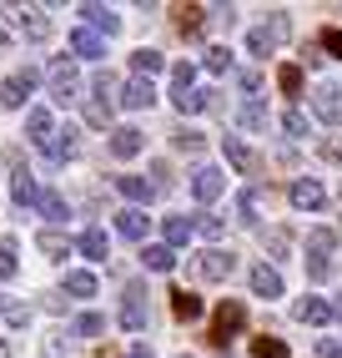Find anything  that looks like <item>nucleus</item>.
Segmentation results:
<instances>
[{"label":"nucleus","mask_w":342,"mask_h":358,"mask_svg":"<svg viewBox=\"0 0 342 358\" xmlns=\"http://www.w3.org/2000/svg\"><path fill=\"white\" fill-rule=\"evenodd\" d=\"M262 237H267V248H272L277 257H282V252L292 248V232H287V227H272V232H262Z\"/></svg>","instance_id":"nucleus-48"},{"label":"nucleus","mask_w":342,"mask_h":358,"mask_svg":"<svg viewBox=\"0 0 342 358\" xmlns=\"http://www.w3.org/2000/svg\"><path fill=\"white\" fill-rule=\"evenodd\" d=\"M96 288H101V278H96V273H66V282H61V293L66 298H96Z\"/></svg>","instance_id":"nucleus-21"},{"label":"nucleus","mask_w":342,"mask_h":358,"mask_svg":"<svg viewBox=\"0 0 342 358\" xmlns=\"http://www.w3.org/2000/svg\"><path fill=\"white\" fill-rule=\"evenodd\" d=\"M76 252L91 257V262H101V257H106V232H101V227H86V232L76 237Z\"/></svg>","instance_id":"nucleus-24"},{"label":"nucleus","mask_w":342,"mask_h":358,"mask_svg":"<svg viewBox=\"0 0 342 358\" xmlns=\"http://www.w3.org/2000/svg\"><path fill=\"white\" fill-rule=\"evenodd\" d=\"M45 76H51V96L56 106H76L81 101V76H76V61L70 56H51V66H45Z\"/></svg>","instance_id":"nucleus-1"},{"label":"nucleus","mask_w":342,"mask_h":358,"mask_svg":"<svg viewBox=\"0 0 342 358\" xmlns=\"http://www.w3.org/2000/svg\"><path fill=\"white\" fill-rule=\"evenodd\" d=\"M141 147H146L141 131H131V127H116V131H111V157L131 162V157H141Z\"/></svg>","instance_id":"nucleus-17"},{"label":"nucleus","mask_w":342,"mask_h":358,"mask_svg":"<svg viewBox=\"0 0 342 358\" xmlns=\"http://www.w3.org/2000/svg\"><path fill=\"white\" fill-rule=\"evenodd\" d=\"M126 358H151V348H146V343H131V348H126Z\"/></svg>","instance_id":"nucleus-53"},{"label":"nucleus","mask_w":342,"mask_h":358,"mask_svg":"<svg viewBox=\"0 0 342 358\" xmlns=\"http://www.w3.org/2000/svg\"><path fill=\"white\" fill-rule=\"evenodd\" d=\"M96 358H116V348H101V353H96Z\"/></svg>","instance_id":"nucleus-54"},{"label":"nucleus","mask_w":342,"mask_h":358,"mask_svg":"<svg viewBox=\"0 0 342 358\" xmlns=\"http://www.w3.org/2000/svg\"><path fill=\"white\" fill-rule=\"evenodd\" d=\"M161 66H166V56H161V51H146V45H141V51H131V71H136L141 81H146V76H156Z\"/></svg>","instance_id":"nucleus-31"},{"label":"nucleus","mask_w":342,"mask_h":358,"mask_svg":"<svg viewBox=\"0 0 342 358\" xmlns=\"http://www.w3.org/2000/svg\"><path fill=\"white\" fill-rule=\"evenodd\" d=\"M116 101H126L131 111H146V106H156V91H151V81H126V86H121V96Z\"/></svg>","instance_id":"nucleus-19"},{"label":"nucleus","mask_w":342,"mask_h":358,"mask_svg":"<svg viewBox=\"0 0 342 358\" xmlns=\"http://www.w3.org/2000/svg\"><path fill=\"white\" fill-rule=\"evenodd\" d=\"M70 56H86V61H101V56H106V41H101V36H91L86 26H76V31H70Z\"/></svg>","instance_id":"nucleus-18"},{"label":"nucleus","mask_w":342,"mask_h":358,"mask_svg":"<svg viewBox=\"0 0 342 358\" xmlns=\"http://www.w3.org/2000/svg\"><path fill=\"white\" fill-rule=\"evenodd\" d=\"M191 192H197V202H216V197H222L227 192V172H222V166H197V172H191Z\"/></svg>","instance_id":"nucleus-9"},{"label":"nucleus","mask_w":342,"mask_h":358,"mask_svg":"<svg viewBox=\"0 0 342 358\" xmlns=\"http://www.w3.org/2000/svg\"><path fill=\"white\" fill-rule=\"evenodd\" d=\"M171 313H177L181 323L202 318V298H197V293H186V288H177V293H171Z\"/></svg>","instance_id":"nucleus-26"},{"label":"nucleus","mask_w":342,"mask_h":358,"mask_svg":"<svg viewBox=\"0 0 342 358\" xmlns=\"http://www.w3.org/2000/svg\"><path fill=\"white\" fill-rule=\"evenodd\" d=\"M191 232H202V237H211V243H216V237H222V217H211V212H202V217L191 222Z\"/></svg>","instance_id":"nucleus-43"},{"label":"nucleus","mask_w":342,"mask_h":358,"mask_svg":"<svg viewBox=\"0 0 342 358\" xmlns=\"http://www.w3.org/2000/svg\"><path fill=\"white\" fill-rule=\"evenodd\" d=\"M101 333H106V318L91 313V308H86V313H76V323H70V338H101Z\"/></svg>","instance_id":"nucleus-27"},{"label":"nucleus","mask_w":342,"mask_h":358,"mask_svg":"<svg viewBox=\"0 0 342 358\" xmlns=\"http://www.w3.org/2000/svg\"><path fill=\"white\" fill-rule=\"evenodd\" d=\"M237 122L247 127V131H262V127H267V106H262V101H241V106H237Z\"/></svg>","instance_id":"nucleus-32"},{"label":"nucleus","mask_w":342,"mask_h":358,"mask_svg":"<svg viewBox=\"0 0 342 358\" xmlns=\"http://www.w3.org/2000/svg\"><path fill=\"white\" fill-rule=\"evenodd\" d=\"M322 51H332V56L342 61V26H327V31H322Z\"/></svg>","instance_id":"nucleus-50"},{"label":"nucleus","mask_w":342,"mask_h":358,"mask_svg":"<svg viewBox=\"0 0 342 358\" xmlns=\"http://www.w3.org/2000/svg\"><path fill=\"white\" fill-rule=\"evenodd\" d=\"M141 262L151 273H171V268H177V252H171L166 243H151V248H141Z\"/></svg>","instance_id":"nucleus-23"},{"label":"nucleus","mask_w":342,"mask_h":358,"mask_svg":"<svg viewBox=\"0 0 342 358\" xmlns=\"http://www.w3.org/2000/svg\"><path fill=\"white\" fill-rule=\"evenodd\" d=\"M0 313H6L10 328H26L31 323V303H0Z\"/></svg>","instance_id":"nucleus-40"},{"label":"nucleus","mask_w":342,"mask_h":358,"mask_svg":"<svg viewBox=\"0 0 342 358\" xmlns=\"http://www.w3.org/2000/svg\"><path fill=\"white\" fill-rule=\"evenodd\" d=\"M207 71H216V76H222V71H232V45H207Z\"/></svg>","instance_id":"nucleus-37"},{"label":"nucleus","mask_w":342,"mask_h":358,"mask_svg":"<svg viewBox=\"0 0 342 358\" xmlns=\"http://www.w3.org/2000/svg\"><path fill=\"white\" fill-rule=\"evenodd\" d=\"M202 20H207V10H202V6H181V10H177L181 36H197V31H202Z\"/></svg>","instance_id":"nucleus-36"},{"label":"nucleus","mask_w":342,"mask_h":358,"mask_svg":"<svg viewBox=\"0 0 342 358\" xmlns=\"http://www.w3.org/2000/svg\"><path fill=\"white\" fill-rule=\"evenodd\" d=\"M161 237H166V248L177 252L186 237H191V217H161Z\"/></svg>","instance_id":"nucleus-30"},{"label":"nucleus","mask_w":342,"mask_h":358,"mask_svg":"<svg viewBox=\"0 0 342 358\" xmlns=\"http://www.w3.org/2000/svg\"><path fill=\"white\" fill-rule=\"evenodd\" d=\"M322 157H327V162H337V166H342V141H332V136H327V141H322Z\"/></svg>","instance_id":"nucleus-52"},{"label":"nucleus","mask_w":342,"mask_h":358,"mask_svg":"<svg viewBox=\"0 0 342 358\" xmlns=\"http://www.w3.org/2000/svg\"><path fill=\"white\" fill-rule=\"evenodd\" d=\"M332 248H337V237H332L327 227H312V232H307V252H312V257H332Z\"/></svg>","instance_id":"nucleus-34"},{"label":"nucleus","mask_w":342,"mask_h":358,"mask_svg":"<svg viewBox=\"0 0 342 358\" xmlns=\"http://www.w3.org/2000/svg\"><path fill=\"white\" fill-rule=\"evenodd\" d=\"M40 252H45V262H66L70 243H66L61 232H45V227H40Z\"/></svg>","instance_id":"nucleus-33"},{"label":"nucleus","mask_w":342,"mask_h":358,"mask_svg":"<svg viewBox=\"0 0 342 358\" xmlns=\"http://www.w3.org/2000/svg\"><path fill=\"white\" fill-rule=\"evenodd\" d=\"M121 328H131V333L146 328V282L141 278H131L121 288Z\"/></svg>","instance_id":"nucleus-5"},{"label":"nucleus","mask_w":342,"mask_h":358,"mask_svg":"<svg viewBox=\"0 0 342 358\" xmlns=\"http://www.w3.org/2000/svg\"><path fill=\"white\" fill-rule=\"evenodd\" d=\"M312 111L322 116L327 127H342V86L337 81H322V86L312 91Z\"/></svg>","instance_id":"nucleus-8"},{"label":"nucleus","mask_w":342,"mask_h":358,"mask_svg":"<svg viewBox=\"0 0 342 358\" xmlns=\"http://www.w3.org/2000/svg\"><path fill=\"white\" fill-rule=\"evenodd\" d=\"M237 273V257L227 252V248H207L202 257H197V278H207V282H227Z\"/></svg>","instance_id":"nucleus-7"},{"label":"nucleus","mask_w":342,"mask_h":358,"mask_svg":"<svg viewBox=\"0 0 342 358\" xmlns=\"http://www.w3.org/2000/svg\"><path fill=\"white\" fill-rule=\"evenodd\" d=\"M76 152H81V127H61L40 157H45V166H56V162H76Z\"/></svg>","instance_id":"nucleus-12"},{"label":"nucleus","mask_w":342,"mask_h":358,"mask_svg":"<svg viewBox=\"0 0 342 358\" xmlns=\"http://www.w3.org/2000/svg\"><path fill=\"white\" fill-rule=\"evenodd\" d=\"M287 197H292V207H297V212H317V207H327V187L312 182V177H297V182L287 187Z\"/></svg>","instance_id":"nucleus-10"},{"label":"nucleus","mask_w":342,"mask_h":358,"mask_svg":"<svg viewBox=\"0 0 342 358\" xmlns=\"http://www.w3.org/2000/svg\"><path fill=\"white\" fill-rule=\"evenodd\" d=\"M237 217L247 222V227L257 222V192H241V197H237Z\"/></svg>","instance_id":"nucleus-46"},{"label":"nucleus","mask_w":342,"mask_h":358,"mask_svg":"<svg viewBox=\"0 0 342 358\" xmlns=\"http://www.w3.org/2000/svg\"><path fill=\"white\" fill-rule=\"evenodd\" d=\"M36 81H40V71H36V66L10 71V76L0 81V106H6V111H20V106H26V96L36 91Z\"/></svg>","instance_id":"nucleus-4"},{"label":"nucleus","mask_w":342,"mask_h":358,"mask_svg":"<svg viewBox=\"0 0 342 358\" xmlns=\"http://www.w3.org/2000/svg\"><path fill=\"white\" fill-rule=\"evenodd\" d=\"M20 26H26L31 41H45V36H51V15H45L40 6H31V10H20Z\"/></svg>","instance_id":"nucleus-28"},{"label":"nucleus","mask_w":342,"mask_h":358,"mask_svg":"<svg viewBox=\"0 0 342 358\" xmlns=\"http://www.w3.org/2000/svg\"><path fill=\"white\" fill-rule=\"evenodd\" d=\"M252 353H257V358H292L282 338H252Z\"/></svg>","instance_id":"nucleus-39"},{"label":"nucleus","mask_w":342,"mask_h":358,"mask_svg":"<svg viewBox=\"0 0 342 358\" xmlns=\"http://www.w3.org/2000/svg\"><path fill=\"white\" fill-rule=\"evenodd\" d=\"M191 76H197V71H191L186 61H181V66H171V91H177V96H181V91H191Z\"/></svg>","instance_id":"nucleus-44"},{"label":"nucleus","mask_w":342,"mask_h":358,"mask_svg":"<svg viewBox=\"0 0 342 358\" xmlns=\"http://www.w3.org/2000/svg\"><path fill=\"white\" fill-rule=\"evenodd\" d=\"M241 328H247V308H241L237 298H227V303H222V308H216V313H211V328H207V343H211V348H227V343L237 338Z\"/></svg>","instance_id":"nucleus-2"},{"label":"nucleus","mask_w":342,"mask_h":358,"mask_svg":"<svg viewBox=\"0 0 342 358\" xmlns=\"http://www.w3.org/2000/svg\"><path fill=\"white\" fill-rule=\"evenodd\" d=\"M317 358H342V338H322L317 343Z\"/></svg>","instance_id":"nucleus-51"},{"label":"nucleus","mask_w":342,"mask_h":358,"mask_svg":"<svg viewBox=\"0 0 342 358\" xmlns=\"http://www.w3.org/2000/svg\"><path fill=\"white\" fill-rule=\"evenodd\" d=\"M116 91H121V81L111 76V71H96V81H91V106H86V122H91V127H111Z\"/></svg>","instance_id":"nucleus-3"},{"label":"nucleus","mask_w":342,"mask_h":358,"mask_svg":"<svg viewBox=\"0 0 342 358\" xmlns=\"http://www.w3.org/2000/svg\"><path fill=\"white\" fill-rule=\"evenodd\" d=\"M282 131H287V136H307V116H302L297 106H287V111H282Z\"/></svg>","instance_id":"nucleus-42"},{"label":"nucleus","mask_w":342,"mask_h":358,"mask_svg":"<svg viewBox=\"0 0 342 358\" xmlns=\"http://www.w3.org/2000/svg\"><path fill=\"white\" fill-rule=\"evenodd\" d=\"M15 268H20V262H15V243L6 237V243H0V278H15Z\"/></svg>","instance_id":"nucleus-45"},{"label":"nucleus","mask_w":342,"mask_h":358,"mask_svg":"<svg viewBox=\"0 0 342 358\" xmlns=\"http://www.w3.org/2000/svg\"><path fill=\"white\" fill-rule=\"evenodd\" d=\"M277 86L287 91V96H302V66H282L277 71Z\"/></svg>","instance_id":"nucleus-38"},{"label":"nucleus","mask_w":342,"mask_h":358,"mask_svg":"<svg viewBox=\"0 0 342 358\" xmlns=\"http://www.w3.org/2000/svg\"><path fill=\"white\" fill-rule=\"evenodd\" d=\"M272 45H277V36L267 31V26H252V31H247V51H252V56H272Z\"/></svg>","instance_id":"nucleus-35"},{"label":"nucleus","mask_w":342,"mask_h":358,"mask_svg":"<svg viewBox=\"0 0 342 358\" xmlns=\"http://www.w3.org/2000/svg\"><path fill=\"white\" fill-rule=\"evenodd\" d=\"M292 318H297V323H342V303H327V298H297V303H292Z\"/></svg>","instance_id":"nucleus-6"},{"label":"nucleus","mask_w":342,"mask_h":358,"mask_svg":"<svg viewBox=\"0 0 342 358\" xmlns=\"http://www.w3.org/2000/svg\"><path fill=\"white\" fill-rule=\"evenodd\" d=\"M307 278H312V282L332 278V257H312V252H307Z\"/></svg>","instance_id":"nucleus-47"},{"label":"nucleus","mask_w":342,"mask_h":358,"mask_svg":"<svg viewBox=\"0 0 342 358\" xmlns=\"http://www.w3.org/2000/svg\"><path fill=\"white\" fill-rule=\"evenodd\" d=\"M36 212H40L45 222H51V232L70 217V207H66V197H61V192H40V197H36Z\"/></svg>","instance_id":"nucleus-20"},{"label":"nucleus","mask_w":342,"mask_h":358,"mask_svg":"<svg viewBox=\"0 0 342 358\" xmlns=\"http://www.w3.org/2000/svg\"><path fill=\"white\" fill-rule=\"evenodd\" d=\"M237 86H241V96H247V101H257V91H262V76H257V71H241V76H237Z\"/></svg>","instance_id":"nucleus-49"},{"label":"nucleus","mask_w":342,"mask_h":358,"mask_svg":"<svg viewBox=\"0 0 342 358\" xmlns=\"http://www.w3.org/2000/svg\"><path fill=\"white\" fill-rule=\"evenodd\" d=\"M26 136L36 141L40 152L51 147V136H56V116H51V106H36V111L26 116Z\"/></svg>","instance_id":"nucleus-16"},{"label":"nucleus","mask_w":342,"mask_h":358,"mask_svg":"<svg viewBox=\"0 0 342 358\" xmlns=\"http://www.w3.org/2000/svg\"><path fill=\"white\" fill-rule=\"evenodd\" d=\"M81 26H86L91 36H116V31H121V15H116L111 6H81Z\"/></svg>","instance_id":"nucleus-14"},{"label":"nucleus","mask_w":342,"mask_h":358,"mask_svg":"<svg viewBox=\"0 0 342 358\" xmlns=\"http://www.w3.org/2000/svg\"><path fill=\"white\" fill-rule=\"evenodd\" d=\"M171 141H177L181 152H202V147H207V136H202V131H191V127H181V131H171Z\"/></svg>","instance_id":"nucleus-41"},{"label":"nucleus","mask_w":342,"mask_h":358,"mask_svg":"<svg viewBox=\"0 0 342 358\" xmlns=\"http://www.w3.org/2000/svg\"><path fill=\"white\" fill-rule=\"evenodd\" d=\"M116 192H121V197H131V202H151V197H156V192H151V182H146V177H136V172L116 177Z\"/></svg>","instance_id":"nucleus-22"},{"label":"nucleus","mask_w":342,"mask_h":358,"mask_svg":"<svg viewBox=\"0 0 342 358\" xmlns=\"http://www.w3.org/2000/svg\"><path fill=\"white\" fill-rule=\"evenodd\" d=\"M222 147H227V162L237 166V172H257V157H252V147H247V141H237V136H227Z\"/></svg>","instance_id":"nucleus-25"},{"label":"nucleus","mask_w":342,"mask_h":358,"mask_svg":"<svg viewBox=\"0 0 342 358\" xmlns=\"http://www.w3.org/2000/svg\"><path fill=\"white\" fill-rule=\"evenodd\" d=\"M0 358H10V353H6V343H0Z\"/></svg>","instance_id":"nucleus-55"},{"label":"nucleus","mask_w":342,"mask_h":358,"mask_svg":"<svg viewBox=\"0 0 342 358\" xmlns=\"http://www.w3.org/2000/svg\"><path fill=\"white\" fill-rule=\"evenodd\" d=\"M171 101H177V111H181V116H197V111H207V106H211V91L191 86V91H181V96H171Z\"/></svg>","instance_id":"nucleus-29"},{"label":"nucleus","mask_w":342,"mask_h":358,"mask_svg":"<svg viewBox=\"0 0 342 358\" xmlns=\"http://www.w3.org/2000/svg\"><path fill=\"white\" fill-rule=\"evenodd\" d=\"M116 232L126 237V243H146V232H151V217H146L141 207H121V212H116Z\"/></svg>","instance_id":"nucleus-15"},{"label":"nucleus","mask_w":342,"mask_h":358,"mask_svg":"<svg viewBox=\"0 0 342 358\" xmlns=\"http://www.w3.org/2000/svg\"><path fill=\"white\" fill-rule=\"evenodd\" d=\"M6 162L15 166V177H10V197H15L20 207H36V197H40V192H36V182H31V172H26V162H20V152L10 147V152H6Z\"/></svg>","instance_id":"nucleus-13"},{"label":"nucleus","mask_w":342,"mask_h":358,"mask_svg":"<svg viewBox=\"0 0 342 358\" xmlns=\"http://www.w3.org/2000/svg\"><path fill=\"white\" fill-rule=\"evenodd\" d=\"M247 282H252V293H257V298H282V293H287V282H282V273L272 268V262H252Z\"/></svg>","instance_id":"nucleus-11"}]
</instances>
